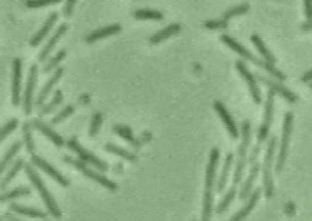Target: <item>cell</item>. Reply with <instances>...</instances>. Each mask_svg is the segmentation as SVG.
Returning <instances> with one entry per match:
<instances>
[{
	"instance_id": "6da1fadb",
	"label": "cell",
	"mask_w": 312,
	"mask_h": 221,
	"mask_svg": "<svg viewBox=\"0 0 312 221\" xmlns=\"http://www.w3.org/2000/svg\"><path fill=\"white\" fill-rule=\"evenodd\" d=\"M220 160V150L213 148L209 158V164L206 168L205 190H204V205H202V220L207 221L211 219L214 203V187L216 182V171Z\"/></svg>"
},
{
	"instance_id": "7a4b0ae2",
	"label": "cell",
	"mask_w": 312,
	"mask_h": 221,
	"mask_svg": "<svg viewBox=\"0 0 312 221\" xmlns=\"http://www.w3.org/2000/svg\"><path fill=\"white\" fill-rule=\"evenodd\" d=\"M274 116V93L272 90H268L267 93V101H266V107H265V115H263V121L260 126L259 132H257V141L255 147L251 150L250 156H249V163L253 164L254 162H256L259 158L260 153H261L263 142L266 141L268 137L269 129H271L272 121H273Z\"/></svg>"
},
{
	"instance_id": "3957f363",
	"label": "cell",
	"mask_w": 312,
	"mask_h": 221,
	"mask_svg": "<svg viewBox=\"0 0 312 221\" xmlns=\"http://www.w3.org/2000/svg\"><path fill=\"white\" fill-rule=\"evenodd\" d=\"M25 170H26L27 176H28L29 180H31L33 186H34L36 190L38 191L39 196L42 197V199H43L45 205H47V208H48V210H49L50 215H53L55 219H60V217L62 216L61 210H60L59 205L56 204L55 199L53 198L51 193L49 192V191H48L47 187H45V184H44L43 181H42V178L39 177L38 172L36 171V169L33 168L32 165L27 164V165H25Z\"/></svg>"
},
{
	"instance_id": "277c9868",
	"label": "cell",
	"mask_w": 312,
	"mask_h": 221,
	"mask_svg": "<svg viewBox=\"0 0 312 221\" xmlns=\"http://www.w3.org/2000/svg\"><path fill=\"white\" fill-rule=\"evenodd\" d=\"M251 141V125L249 121H244L241 123V143L239 145L238 150V160L237 166L234 170V177H233V186H237L240 183L241 177H243L245 165L248 162V149H249Z\"/></svg>"
},
{
	"instance_id": "5b68a950",
	"label": "cell",
	"mask_w": 312,
	"mask_h": 221,
	"mask_svg": "<svg viewBox=\"0 0 312 221\" xmlns=\"http://www.w3.org/2000/svg\"><path fill=\"white\" fill-rule=\"evenodd\" d=\"M277 147V137L271 136L267 144V152H266L265 160H263L262 174H263V188H265V195L267 198H272L274 195V182H273V174H272V168H273V156Z\"/></svg>"
},
{
	"instance_id": "8992f818",
	"label": "cell",
	"mask_w": 312,
	"mask_h": 221,
	"mask_svg": "<svg viewBox=\"0 0 312 221\" xmlns=\"http://www.w3.org/2000/svg\"><path fill=\"white\" fill-rule=\"evenodd\" d=\"M293 123H294V115L290 111L284 115L283 121V129H282V141L280 147V153L277 156V165H275V171L281 172L283 170L284 164H286L287 155H288V148H289L290 136L293 132Z\"/></svg>"
},
{
	"instance_id": "52a82bcc",
	"label": "cell",
	"mask_w": 312,
	"mask_h": 221,
	"mask_svg": "<svg viewBox=\"0 0 312 221\" xmlns=\"http://www.w3.org/2000/svg\"><path fill=\"white\" fill-rule=\"evenodd\" d=\"M63 160H65L66 163H70V164H72L75 166L77 170H80L82 174L84 175V176L90 178V180L95 181V182H98L100 186L105 187V188L110 190V191H116L117 190V186L115 184L113 181L109 180L108 177H105L104 175L101 174H98L96 171L92 170V169L88 166L86 163L83 162V160L81 159H72V158H68V156H63Z\"/></svg>"
},
{
	"instance_id": "ba28073f",
	"label": "cell",
	"mask_w": 312,
	"mask_h": 221,
	"mask_svg": "<svg viewBox=\"0 0 312 221\" xmlns=\"http://www.w3.org/2000/svg\"><path fill=\"white\" fill-rule=\"evenodd\" d=\"M67 147L72 150V152L77 154V156L81 160H83L84 163H89V164L96 166L100 171H107L109 169V165L104 162V160L99 159L98 156L94 155L93 153H90L89 150L86 149V148L82 147L80 142H78L75 137L67 141Z\"/></svg>"
},
{
	"instance_id": "9c48e42d",
	"label": "cell",
	"mask_w": 312,
	"mask_h": 221,
	"mask_svg": "<svg viewBox=\"0 0 312 221\" xmlns=\"http://www.w3.org/2000/svg\"><path fill=\"white\" fill-rule=\"evenodd\" d=\"M235 66H237V70L239 71V74L241 75L243 80L247 82L248 88H249L250 90V94L251 97H253L254 103H255V104H261V102H262L261 90H260L259 86H257L255 76L251 74V72L249 71V69H248V66L245 65V62L241 61V60L237 61Z\"/></svg>"
},
{
	"instance_id": "30bf717a",
	"label": "cell",
	"mask_w": 312,
	"mask_h": 221,
	"mask_svg": "<svg viewBox=\"0 0 312 221\" xmlns=\"http://www.w3.org/2000/svg\"><path fill=\"white\" fill-rule=\"evenodd\" d=\"M21 81H22V61L15 59L13 62V83H11V102L15 107L21 102Z\"/></svg>"
},
{
	"instance_id": "8fae6325",
	"label": "cell",
	"mask_w": 312,
	"mask_h": 221,
	"mask_svg": "<svg viewBox=\"0 0 312 221\" xmlns=\"http://www.w3.org/2000/svg\"><path fill=\"white\" fill-rule=\"evenodd\" d=\"M37 74L38 69L37 65H32L29 69L28 80H27L25 98H23V109H25L26 115L32 114V105H33V93H34L36 83H37Z\"/></svg>"
},
{
	"instance_id": "7c38bea8",
	"label": "cell",
	"mask_w": 312,
	"mask_h": 221,
	"mask_svg": "<svg viewBox=\"0 0 312 221\" xmlns=\"http://www.w3.org/2000/svg\"><path fill=\"white\" fill-rule=\"evenodd\" d=\"M32 163L36 166H38L41 170H43L45 174L49 175L51 178H54V180H55L59 184H61L62 187H65L66 188V187L70 186V181L67 180V178L63 176L61 172L57 171L53 165L49 164L48 162H45L43 158H41V156H37V155H33Z\"/></svg>"
},
{
	"instance_id": "4fadbf2b",
	"label": "cell",
	"mask_w": 312,
	"mask_h": 221,
	"mask_svg": "<svg viewBox=\"0 0 312 221\" xmlns=\"http://www.w3.org/2000/svg\"><path fill=\"white\" fill-rule=\"evenodd\" d=\"M220 38H221V41L223 42V43L228 45V47L231 48L232 50H234L235 53H238L239 55H240L241 57H244L245 60H249V61L255 64V65L261 66V68L263 66V62H265L263 60L257 59V57L254 55V54H251L250 51L247 49V48H244L240 43H238V42L235 41L234 38L229 37V36H227V35H222Z\"/></svg>"
},
{
	"instance_id": "5bb4252c",
	"label": "cell",
	"mask_w": 312,
	"mask_h": 221,
	"mask_svg": "<svg viewBox=\"0 0 312 221\" xmlns=\"http://www.w3.org/2000/svg\"><path fill=\"white\" fill-rule=\"evenodd\" d=\"M214 109L216 110V113L219 114V116L221 117V120H222V122L225 123L226 129L228 130L229 135L232 136V138L237 139L239 137L238 127H237V125H235L234 120H233L231 114H229L228 110H227L226 105L223 104L222 102L217 101V102L214 103Z\"/></svg>"
},
{
	"instance_id": "9a60e30c",
	"label": "cell",
	"mask_w": 312,
	"mask_h": 221,
	"mask_svg": "<svg viewBox=\"0 0 312 221\" xmlns=\"http://www.w3.org/2000/svg\"><path fill=\"white\" fill-rule=\"evenodd\" d=\"M259 80L261 81L263 84H266V86L269 88V90H272L273 93H277V94L283 97L288 103H296V101H298V97H296V94H294L292 90L288 89L287 87L283 86V84L275 82V81L272 80V78L259 76Z\"/></svg>"
},
{
	"instance_id": "2e32d148",
	"label": "cell",
	"mask_w": 312,
	"mask_h": 221,
	"mask_svg": "<svg viewBox=\"0 0 312 221\" xmlns=\"http://www.w3.org/2000/svg\"><path fill=\"white\" fill-rule=\"evenodd\" d=\"M62 75H63V68H57L56 71L53 74V76H51L49 78V81H48V82L45 83V86L43 87V89H42L41 92H39V96H38L37 101H36V105H37L38 108H41L42 105H43V103L45 102V99H47L48 97H49V93L51 92V90H53L54 86H55V84L59 82L60 78L62 77Z\"/></svg>"
},
{
	"instance_id": "e0dca14e",
	"label": "cell",
	"mask_w": 312,
	"mask_h": 221,
	"mask_svg": "<svg viewBox=\"0 0 312 221\" xmlns=\"http://www.w3.org/2000/svg\"><path fill=\"white\" fill-rule=\"evenodd\" d=\"M32 126L34 127L36 130H38L39 132H42L47 138H49L51 142H53L54 144L56 145V147H62L63 144H65V141H63V138L61 136L59 135V133L54 131L51 127H49L48 125H45L44 122H42L41 120L36 119L32 121Z\"/></svg>"
},
{
	"instance_id": "ac0fdd59",
	"label": "cell",
	"mask_w": 312,
	"mask_h": 221,
	"mask_svg": "<svg viewBox=\"0 0 312 221\" xmlns=\"http://www.w3.org/2000/svg\"><path fill=\"white\" fill-rule=\"evenodd\" d=\"M67 29H68L67 23H62V25L60 26L59 28H57V31L54 33L53 37L49 39V42H48L47 45H45L43 49H42L41 53H39V55H38L39 61H44L45 59H48V57H49V54L51 53V50L54 49V47H55L57 42H59V39L61 38L63 35H65Z\"/></svg>"
},
{
	"instance_id": "d6986e66",
	"label": "cell",
	"mask_w": 312,
	"mask_h": 221,
	"mask_svg": "<svg viewBox=\"0 0 312 221\" xmlns=\"http://www.w3.org/2000/svg\"><path fill=\"white\" fill-rule=\"evenodd\" d=\"M260 195H261V190H260V188H256L255 191H254V192H251L249 197L247 198L248 199L247 204H245L244 207L241 208L240 210H239L238 213L232 217V221H240V220L245 219V217H247L248 215H249L251 211H253V209L255 208L256 203L260 198Z\"/></svg>"
},
{
	"instance_id": "ffe728a7",
	"label": "cell",
	"mask_w": 312,
	"mask_h": 221,
	"mask_svg": "<svg viewBox=\"0 0 312 221\" xmlns=\"http://www.w3.org/2000/svg\"><path fill=\"white\" fill-rule=\"evenodd\" d=\"M57 17L59 16H57L56 13H53L49 15V17H48L47 21H45L44 25L42 26V28L39 29L34 36H33L31 42H29L32 47H37V45H39V43H41V42L47 37L48 33L50 32V29L53 28V26L55 25V22L57 21Z\"/></svg>"
},
{
	"instance_id": "44dd1931",
	"label": "cell",
	"mask_w": 312,
	"mask_h": 221,
	"mask_svg": "<svg viewBox=\"0 0 312 221\" xmlns=\"http://www.w3.org/2000/svg\"><path fill=\"white\" fill-rule=\"evenodd\" d=\"M250 165H251V168H250L249 176H248L247 180H245V182H244L243 187H241V191H240V199H241V201H244V199H247L248 197H249L251 191H253L254 182L256 181V177H257V175H259V171H260V164H259V162H257V160Z\"/></svg>"
},
{
	"instance_id": "7402d4cb",
	"label": "cell",
	"mask_w": 312,
	"mask_h": 221,
	"mask_svg": "<svg viewBox=\"0 0 312 221\" xmlns=\"http://www.w3.org/2000/svg\"><path fill=\"white\" fill-rule=\"evenodd\" d=\"M121 31V26L119 23H115V25H110L108 27H102V28L96 29V31H94L90 33V35H88L86 37V42L87 43H94V42L99 41V39L102 38H107L109 36H114L116 35V33H119Z\"/></svg>"
},
{
	"instance_id": "603a6c76",
	"label": "cell",
	"mask_w": 312,
	"mask_h": 221,
	"mask_svg": "<svg viewBox=\"0 0 312 221\" xmlns=\"http://www.w3.org/2000/svg\"><path fill=\"white\" fill-rule=\"evenodd\" d=\"M250 39H251V42H253V44L256 47V49L259 50V53L261 54L263 61L268 62V64H273L274 65L277 60H275L274 55L271 53V51H269V49H267V47H266L265 43H263L262 39L260 38L257 35H251Z\"/></svg>"
},
{
	"instance_id": "cb8c5ba5",
	"label": "cell",
	"mask_w": 312,
	"mask_h": 221,
	"mask_svg": "<svg viewBox=\"0 0 312 221\" xmlns=\"http://www.w3.org/2000/svg\"><path fill=\"white\" fill-rule=\"evenodd\" d=\"M180 31H181V25H178V23H172V25H169L168 27H166V28H163L160 32L151 36L150 43L151 44L161 43L162 41L168 39L169 37H172V36H175L176 33H178Z\"/></svg>"
},
{
	"instance_id": "d4e9b609",
	"label": "cell",
	"mask_w": 312,
	"mask_h": 221,
	"mask_svg": "<svg viewBox=\"0 0 312 221\" xmlns=\"http://www.w3.org/2000/svg\"><path fill=\"white\" fill-rule=\"evenodd\" d=\"M10 210L16 214L25 215V216H29V217H37V219H45V217H47V214L43 213V211L38 210V209H34V208L26 207V205L17 204V203H13V204H10Z\"/></svg>"
},
{
	"instance_id": "484cf974",
	"label": "cell",
	"mask_w": 312,
	"mask_h": 221,
	"mask_svg": "<svg viewBox=\"0 0 312 221\" xmlns=\"http://www.w3.org/2000/svg\"><path fill=\"white\" fill-rule=\"evenodd\" d=\"M233 154L229 153L228 155L226 156L225 159V164H223V169H222V172H221V176L219 178V182H217V188L216 191L217 192H222L223 190H225L226 184H227V181H228V176H229V172H231V169H232V165H233Z\"/></svg>"
},
{
	"instance_id": "4316f807",
	"label": "cell",
	"mask_w": 312,
	"mask_h": 221,
	"mask_svg": "<svg viewBox=\"0 0 312 221\" xmlns=\"http://www.w3.org/2000/svg\"><path fill=\"white\" fill-rule=\"evenodd\" d=\"M23 166H25V160L23 159H17L16 162L14 163V165L11 166L10 170L8 171V174L3 177L2 181H0V191H4L7 188L11 181L14 180V177L17 175V172H19Z\"/></svg>"
},
{
	"instance_id": "83f0119b",
	"label": "cell",
	"mask_w": 312,
	"mask_h": 221,
	"mask_svg": "<svg viewBox=\"0 0 312 221\" xmlns=\"http://www.w3.org/2000/svg\"><path fill=\"white\" fill-rule=\"evenodd\" d=\"M21 147H22V143H21L20 141L15 142V143L10 147V149L8 150L7 154H5V155L3 156V159L0 160V175H2L3 172H4L5 169L8 168L9 164H10V163H11V160L14 159V156L20 152Z\"/></svg>"
},
{
	"instance_id": "f1b7e54d",
	"label": "cell",
	"mask_w": 312,
	"mask_h": 221,
	"mask_svg": "<svg viewBox=\"0 0 312 221\" xmlns=\"http://www.w3.org/2000/svg\"><path fill=\"white\" fill-rule=\"evenodd\" d=\"M32 193V190L29 187H17V188L8 191V192H4L0 195V203L3 202H8L10 199L15 198H20V197H26L29 196Z\"/></svg>"
},
{
	"instance_id": "f546056e",
	"label": "cell",
	"mask_w": 312,
	"mask_h": 221,
	"mask_svg": "<svg viewBox=\"0 0 312 221\" xmlns=\"http://www.w3.org/2000/svg\"><path fill=\"white\" fill-rule=\"evenodd\" d=\"M62 99H63V96H62L61 90H56L55 94H54L53 99H51L49 104L44 105L43 108H41V111H39V116H45V115H49L50 113H53V111L55 110V109L59 107L60 104H61Z\"/></svg>"
},
{
	"instance_id": "4dcf8cb0",
	"label": "cell",
	"mask_w": 312,
	"mask_h": 221,
	"mask_svg": "<svg viewBox=\"0 0 312 221\" xmlns=\"http://www.w3.org/2000/svg\"><path fill=\"white\" fill-rule=\"evenodd\" d=\"M133 16L137 20H163V15L160 13V11L150 10V9H141V10H137L133 14Z\"/></svg>"
},
{
	"instance_id": "1f68e13d",
	"label": "cell",
	"mask_w": 312,
	"mask_h": 221,
	"mask_svg": "<svg viewBox=\"0 0 312 221\" xmlns=\"http://www.w3.org/2000/svg\"><path fill=\"white\" fill-rule=\"evenodd\" d=\"M105 150L109 153H113L117 156H121V158H123V159L129 160V162H135V160H137V156H135L134 154L127 152V150L123 149V148L117 147V145H115V144H111V143L105 144Z\"/></svg>"
},
{
	"instance_id": "d6a6232c",
	"label": "cell",
	"mask_w": 312,
	"mask_h": 221,
	"mask_svg": "<svg viewBox=\"0 0 312 221\" xmlns=\"http://www.w3.org/2000/svg\"><path fill=\"white\" fill-rule=\"evenodd\" d=\"M235 195H237V188H235V186H233L232 188L226 193V196L223 197L222 201L220 202V204L217 205L216 213L219 214V215H221V214L225 213V211H227V209L229 208V205H231V203L233 202V199H234Z\"/></svg>"
},
{
	"instance_id": "836d02e7",
	"label": "cell",
	"mask_w": 312,
	"mask_h": 221,
	"mask_svg": "<svg viewBox=\"0 0 312 221\" xmlns=\"http://www.w3.org/2000/svg\"><path fill=\"white\" fill-rule=\"evenodd\" d=\"M114 132L117 133V135L121 136L125 141L131 143L134 148H139V143L135 141V138L133 137L132 130L129 129L128 126H114Z\"/></svg>"
},
{
	"instance_id": "e575fe53",
	"label": "cell",
	"mask_w": 312,
	"mask_h": 221,
	"mask_svg": "<svg viewBox=\"0 0 312 221\" xmlns=\"http://www.w3.org/2000/svg\"><path fill=\"white\" fill-rule=\"evenodd\" d=\"M23 138H25V143L27 147V152L32 155H34L36 152V144L34 141H33V136H32V125L29 122L23 123Z\"/></svg>"
},
{
	"instance_id": "d590c367",
	"label": "cell",
	"mask_w": 312,
	"mask_h": 221,
	"mask_svg": "<svg viewBox=\"0 0 312 221\" xmlns=\"http://www.w3.org/2000/svg\"><path fill=\"white\" fill-rule=\"evenodd\" d=\"M249 4L248 3H243V4H239L237 7L228 9V10H226V13L223 14V20L228 21L231 17L233 16H240V15L247 14L248 11H249Z\"/></svg>"
},
{
	"instance_id": "8d00e7d4",
	"label": "cell",
	"mask_w": 312,
	"mask_h": 221,
	"mask_svg": "<svg viewBox=\"0 0 312 221\" xmlns=\"http://www.w3.org/2000/svg\"><path fill=\"white\" fill-rule=\"evenodd\" d=\"M65 57H66V50H60L59 53H56L53 57H50L49 61L45 64V66H44L45 74H48V72H50L51 70L57 68V66H59V64L61 62L62 60L65 59Z\"/></svg>"
},
{
	"instance_id": "74e56055",
	"label": "cell",
	"mask_w": 312,
	"mask_h": 221,
	"mask_svg": "<svg viewBox=\"0 0 312 221\" xmlns=\"http://www.w3.org/2000/svg\"><path fill=\"white\" fill-rule=\"evenodd\" d=\"M102 123V114L101 113H95L93 116L92 123H90L89 127V136L92 138L95 137L100 131V127H101Z\"/></svg>"
},
{
	"instance_id": "f35d334b",
	"label": "cell",
	"mask_w": 312,
	"mask_h": 221,
	"mask_svg": "<svg viewBox=\"0 0 312 221\" xmlns=\"http://www.w3.org/2000/svg\"><path fill=\"white\" fill-rule=\"evenodd\" d=\"M17 126H19V120L13 119L9 121V122L5 123L3 127H0V142L4 141V138L7 137L8 135H10L11 132L15 131Z\"/></svg>"
},
{
	"instance_id": "ab89813d",
	"label": "cell",
	"mask_w": 312,
	"mask_h": 221,
	"mask_svg": "<svg viewBox=\"0 0 312 221\" xmlns=\"http://www.w3.org/2000/svg\"><path fill=\"white\" fill-rule=\"evenodd\" d=\"M74 111H75V108L72 107V105H67V107L63 108L62 110L60 111V113L57 114L55 117H53V120H51V123H53V125H57V123L62 122V121L67 119V117L72 113H74Z\"/></svg>"
},
{
	"instance_id": "60d3db41",
	"label": "cell",
	"mask_w": 312,
	"mask_h": 221,
	"mask_svg": "<svg viewBox=\"0 0 312 221\" xmlns=\"http://www.w3.org/2000/svg\"><path fill=\"white\" fill-rule=\"evenodd\" d=\"M207 29L211 31H216V29H225L228 26V21L221 19V20H210L207 22H205L204 25Z\"/></svg>"
},
{
	"instance_id": "b9f144b4",
	"label": "cell",
	"mask_w": 312,
	"mask_h": 221,
	"mask_svg": "<svg viewBox=\"0 0 312 221\" xmlns=\"http://www.w3.org/2000/svg\"><path fill=\"white\" fill-rule=\"evenodd\" d=\"M60 2H61V0H27L26 7L31 9H37L42 7H47V5L56 4V3Z\"/></svg>"
},
{
	"instance_id": "7bdbcfd3",
	"label": "cell",
	"mask_w": 312,
	"mask_h": 221,
	"mask_svg": "<svg viewBox=\"0 0 312 221\" xmlns=\"http://www.w3.org/2000/svg\"><path fill=\"white\" fill-rule=\"evenodd\" d=\"M75 4H76V0H67V2H66V5H65V16L66 17L71 16L72 11H74Z\"/></svg>"
},
{
	"instance_id": "ee69618b",
	"label": "cell",
	"mask_w": 312,
	"mask_h": 221,
	"mask_svg": "<svg viewBox=\"0 0 312 221\" xmlns=\"http://www.w3.org/2000/svg\"><path fill=\"white\" fill-rule=\"evenodd\" d=\"M305 2V14L307 17V21H311L312 11H311V0H304Z\"/></svg>"
},
{
	"instance_id": "f6af8a7d",
	"label": "cell",
	"mask_w": 312,
	"mask_h": 221,
	"mask_svg": "<svg viewBox=\"0 0 312 221\" xmlns=\"http://www.w3.org/2000/svg\"><path fill=\"white\" fill-rule=\"evenodd\" d=\"M311 75H312V71H311V70H310V71H307V72H306V74H305L304 76H302V78H301V80H302V82L311 83V80H312V78H311Z\"/></svg>"
},
{
	"instance_id": "bcb514c9",
	"label": "cell",
	"mask_w": 312,
	"mask_h": 221,
	"mask_svg": "<svg viewBox=\"0 0 312 221\" xmlns=\"http://www.w3.org/2000/svg\"><path fill=\"white\" fill-rule=\"evenodd\" d=\"M301 28L304 29V31H306V32L310 31V29H311V21H307V22L304 23V25L301 26Z\"/></svg>"
},
{
	"instance_id": "7dc6e473",
	"label": "cell",
	"mask_w": 312,
	"mask_h": 221,
	"mask_svg": "<svg viewBox=\"0 0 312 221\" xmlns=\"http://www.w3.org/2000/svg\"><path fill=\"white\" fill-rule=\"evenodd\" d=\"M4 219H5V220H11V221H17V220H19V219H17V217L13 216V215L9 214V213L4 214Z\"/></svg>"
}]
</instances>
